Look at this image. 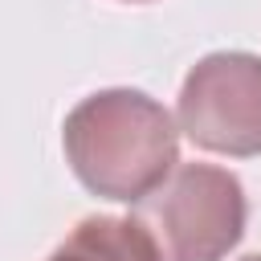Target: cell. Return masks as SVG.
Segmentation results:
<instances>
[{"mask_svg":"<svg viewBox=\"0 0 261 261\" xmlns=\"http://www.w3.org/2000/svg\"><path fill=\"white\" fill-rule=\"evenodd\" d=\"M135 216L163 261H224L245 237L249 200L228 167L175 163L167 179L135 204Z\"/></svg>","mask_w":261,"mask_h":261,"instance_id":"obj_2","label":"cell"},{"mask_svg":"<svg viewBox=\"0 0 261 261\" xmlns=\"http://www.w3.org/2000/svg\"><path fill=\"white\" fill-rule=\"evenodd\" d=\"M126 4H147V0H126Z\"/></svg>","mask_w":261,"mask_h":261,"instance_id":"obj_6","label":"cell"},{"mask_svg":"<svg viewBox=\"0 0 261 261\" xmlns=\"http://www.w3.org/2000/svg\"><path fill=\"white\" fill-rule=\"evenodd\" d=\"M241 261H261V253H249V257H241Z\"/></svg>","mask_w":261,"mask_h":261,"instance_id":"obj_5","label":"cell"},{"mask_svg":"<svg viewBox=\"0 0 261 261\" xmlns=\"http://www.w3.org/2000/svg\"><path fill=\"white\" fill-rule=\"evenodd\" d=\"M175 126L212 155H261V57L237 49L200 57L179 86Z\"/></svg>","mask_w":261,"mask_h":261,"instance_id":"obj_3","label":"cell"},{"mask_svg":"<svg viewBox=\"0 0 261 261\" xmlns=\"http://www.w3.org/2000/svg\"><path fill=\"white\" fill-rule=\"evenodd\" d=\"M45 261H163L139 216H86Z\"/></svg>","mask_w":261,"mask_h":261,"instance_id":"obj_4","label":"cell"},{"mask_svg":"<svg viewBox=\"0 0 261 261\" xmlns=\"http://www.w3.org/2000/svg\"><path fill=\"white\" fill-rule=\"evenodd\" d=\"M61 147L94 196L139 204L179 163V126L163 102L118 86L82 98L65 114Z\"/></svg>","mask_w":261,"mask_h":261,"instance_id":"obj_1","label":"cell"}]
</instances>
